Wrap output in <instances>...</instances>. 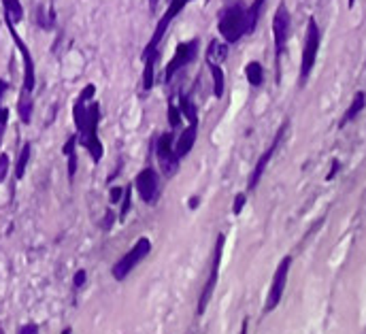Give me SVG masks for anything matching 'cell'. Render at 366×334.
Listing matches in <instances>:
<instances>
[{
  "label": "cell",
  "instance_id": "6da1fadb",
  "mask_svg": "<svg viewBox=\"0 0 366 334\" xmlns=\"http://www.w3.org/2000/svg\"><path fill=\"white\" fill-rule=\"evenodd\" d=\"M96 86L88 84L81 94L77 96L73 107V121L77 126V143L88 149L94 164L102 160L104 147L98 139V124H100V105L94 100Z\"/></svg>",
  "mask_w": 366,
  "mask_h": 334
},
{
  "label": "cell",
  "instance_id": "7a4b0ae2",
  "mask_svg": "<svg viewBox=\"0 0 366 334\" xmlns=\"http://www.w3.org/2000/svg\"><path fill=\"white\" fill-rule=\"evenodd\" d=\"M190 3H192V0H171L168 9L162 13V19L158 21V26H155V30H153L149 43L145 45V51H143V56H141V60H143V64H145V66H143V90H145V92H149V90L153 88L155 62H158V56H160L158 47H160V43H162L166 30H168V26L175 21V17H177L183 9H186Z\"/></svg>",
  "mask_w": 366,
  "mask_h": 334
},
{
  "label": "cell",
  "instance_id": "3957f363",
  "mask_svg": "<svg viewBox=\"0 0 366 334\" xmlns=\"http://www.w3.org/2000/svg\"><path fill=\"white\" fill-rule=\"evenodd\" d=\"M218 30L222 35V39L226 41V45H234L239 43L245 35H247V23H245V7L241 3L228 7L218 23Z\"/></svg>",
  "mask_w": 366,
  "mask_h": 334
},
{
  "label": "cell",
  "instance_id": "277c9868",
  "mask_svg": "<svg viewBox=\"0 0 366 334\" xmlns=\"http://www.w3.org/2000/svg\"><path fill=\"white\" fill-rule=\"evenodd\" d=\"M292 30V15L287 11L285 3H279L275 15H273V41H275V64H277V81H281V56L285 51V45L290 41Z\"/></svg>",
  "mask_w": 366,
  "mask_h": 334
},
{
  "label": "cell",
  "instance_id": "5b68a950",
  "mask_svg": "<svg viewBox=\"0 0 366 334\" xmlns=\"http://www.w3.org/2000/svg\"><path fill=\"white\" fill-rule=\"evenodd\" d=\"M149 253H151V241H149L147 237H141L133 247H130V251L124 253L122 258L113 264V268H111L113 279H115V281L128 279V275L133 273V271L147 258Z\"/></svg>",
  "mask_w": 366,
  "mask_h": 334
},
{
  "label": "cell",
  "instance_id": "8992f818",
  "mask_svg": "<svg viewBox=\"0 0 366 334\" xmlns=\"http://www.w3.org/2000/svg\"><path fill=\"white\" fill-rule=\"evenodd\" d=\"M224 245H226V235H218V241H215V247H213V262H211V273H209V279L206 284L200 292V298H198V309H196V315H204L209 302L213 298V292H215V286H218V279H220V266H222V255H224Z\"/></svg>",
  "mask_w": 366,
  "mask_h": 334
},
{
  "label": "cell",
  "instance_id": "52a82bcc",
  "mask_svg": "<svg viewBox=\"0 0 366 334\" xmlns=\"http://www.w3.org/2000/svg\"><path fill=\"white\" fill-rule=\"evenodd\" d=\"M320 39H322V32H320V26L316 19H309L307 23V39H305V49H302V64H300V81L305 84L309 79V75L316 66V60H318V51H320Z\"/></svg>",
  "mask_w": 366,
  "mask_h": 334
},
{
  "label": "cell",
  "instance_id": "ba28073f",
  "mask_svg": "<svg viewBox=\"0 0 366 334\" xmlns=\"http://www.w3.org/2000/svg\"><path fill=\"white\" fill-rule=\"evenodd\" d=\"M290 268H292V255H285V258L277 264V271L273 275V281H271V290H269V296H267V304H264V315L273 313L277 306L281 304V298H283V292H285V286H287V275H290Z\"/></svg>",
  "mask_w": 366,
  "mask_h": 334
},
{
  "label": "cell",
  "instance_id": "9c48e42d",
  "mask_svg": "<svg viewBox=\"0 0 366 334\" xmlns=\"http://www.w3.org/2000/svg\"><path fill=\"white\" fill-rule=\"evenodd\" d=\"M173 141H175L173 132H162L158 137V143H155V158H158L160 173L166 179H173L181 168V160L175 156V151H173Z\"/></svg>",
  "mask_w": 366,
  "mask_h": 334
},
{
  "label": "cell",
  "instance_id": "30bf717a",
  "mask_svg": "<svg viewBox=\"0 0 366 334\" xmlns=\"http://www.w3.org/2000/svg\"><path fill=\"white\" fill-rule=\"evenodd\" d=\"M133 188L137 190V194L141 196L143 202H147L149 207H153V204L158 202L160 194H162V186H160V175H158V170L151 168V166L143 168V170L135 177Z\"/></svg>",
  "mask_w": 366,
  "mask_h": 334
},
{
  "label": "cell",
  "instance_id": "8fae6325",
  "mask_svg": "<svg viewBox=\"0 0 366 334\" xmlns=\"http://www.w3.org/2000/svg\"><path fill=\"white\" fill-rule=\"evenodd\" d=\"M198 47H200L198 37L192 39V41H186V43H179V45H177L175 56H173V60L166 64V70H164V84H171L173 77H175L181 68H186L188 64H192V62L198 58Z\"/></svg>",
  "mask_w": 366,
  "mask_h": 334
},
{
  "label": "cell",
  "instance_id": "7c38bea8",
  "mask_svg": "<svg viewBox=\"0 0 366 334\" xmlns=\"http://www.w3.org/2000/svg\"><path fill=\"white\" fill-rule=\"evenodd\" d=\"M7 28H9V35H11V39H13L15 47L19 49L21 60H23V86H21V90H23V92H30V94H32L35 86H37V70H35V60H32V54H30L28 45L23 43V39L17 35L15 26L7 23Z\"/></svg>",
  "mask_w": 366,
  "mask_h": 334
},
{
  "label": "cell",
  "instance_id": "4fadbf2b",
  "mask_svg": "<svg viewBox=\"0 0 366 334\" xmlns=\"http://www.w3.org/2000/svg\"><path fill=\"white\" fill-rule=\"evenodd\" d=\"M285 130H287V121L279 128V132H277V137H275V141L271 143V147L260 156V160L256 162V166H253V170H251V177H249V184H247V192H253L256 188H258V184H260V179L264 177V173H267V166H269V162L273 160V156H275V151L279 149V145H281V141H283V135H285Z\"/></svg>",
  "mask_w": 366,
  "mask_h": 334
},
{
  "label": "cell",
  "instance_id": "5bb4252c",
  "mask_svg": "<svg viewBox=\"0 0 366 334\" xmlns=\"http://www.w3.org/2000/svg\"><path fill=\"white\" fill-rule=\"evenodd\" d=\"M196 137H198V124H190L186 130L177 137V141H173V151H175V156L179 160L186 158L188 153L192 151V147L196 143Z\"/></svg>",
  "mask_w": 366,
  "mask_h": 334
},
{
  "label": "cell",
  "instance_id": "9a60e30c",
  "mask_svg": "<svg viewBox=\"0 0 366 334\" xmlns=\"http://www.w3.org/2000/svg\"><path fill=\"white\" fill-rule=\"evenodd\" d=\"M32 111H35V100H32V94L30 92H19V100H17V113H19V119L21 124L28 126L32 121Z\"/></svg>",
  "mask_w": 366,
  "mask_h": 334
},
{
  "label": "cell",
  "instance_id": "2e32d148",
  "mask_svg": "<svg viewBox=\"0 0 366 334\" xmlns=\"http://www.w3.org/2000/svg\"><path fill=\"white\" fill-rule=\"evenodd\" d=\"M206 64H222L228 58V45L222 41H211L206 47Z\"/></svg>",
  "mask_w": 366,
  "mask_h": 334
},
{
  "label": "cell",
  "instance_id": "e0dca14e",
  "mask_svg": "<svg viewBox=\"0 0 366 334\" xmlns=\"http://www.w3.org/2000/svg\"><path fill=\"white\" fill-rule=\"evenodd\" d=\"M267 5V0H253V3L245 9V23H247V35L256 32V26L260 21V15H262V9Z\"/></svg>",
  "mask_w": 366,
  "mask_h": 334
},
{
  "label": "cell",
  "instance_id": "ac0fdd59",
  "mask_svg": "<svg viewBox=\"0 0 366 334\" xmlns=\"http://www.w3.org/2000/svg\"><path fill=\"white\" fill-rule=\"evenodd\" d=\"M3 13H5V23L17 26L23 19V7L19 0H3Z\"/></svg>",
  "mask_w": 366,
  "mask_h": 334
},
{
  "label": "cell",
  "instance_id": "d6986e66",
  "mask_svg": "<svg viewBox=\"0 0 366 334\" xmlns=\"http://www.w3.org/2000/svg\"><path fill=\"white\" fill-rule=\"evenodd\" d=\"M62 151H64V156L68 158V181L73 184L75 181V175H77V135H73L66 143H64V147H62Z\"/></svg>",
  "mask_w": 366,
  "mask_h": 334
},
{
  "label": "cell",
  "instance_id": "ffe728a7",
  "mask_svg": "<svg viewBox=\"0 0 366 334\" xmlns=\"http://www.w3.org/2000/svg\"><path fill=\"white\" fill-rule=\"evenodd\" d=\"M362 111H364V92H358V94L354 96V100H351L349 109L343 113L341 121H338V128H345V126H347L349 121H354Z\"/></svg>",
  "mask_w": 366,
  "mask_h": 334
},
{
  "label": "cell",
  "instance_id": "44dd1931",
  "mask_svg": "<svg viewBox=\"0 0 366 334\" xmlns=\"http://www.w3.org/2000/svg\"><path fill=\"white\" fill-rule=\"evenodd\" d=\"M30 153H32V145L23 143L19 156H17V164H15V179L17 181H21L23 175H26V168H28V162H30Z\"/></svg>",
  "mask_w": 366,
  "mask_h": 334
},
{
  "label": "cell",
  "instance_id": "7402d4cb",
  "mask_svg": "<svg viewBox=\"0 0 366 334\" xmlns=\"http://www.w3.org/2000/svg\"><path fill=\"white\" fill-rule=\"evenodd\" d=\"M245 77H247V81L253 86V88H260L262 86V81H264V66L260 64V62H249L247 66H245Z\"/></svg>",
  "mask_w": 366,
  "mask_h": 334
},
{
  "label": "cell",
  "instance_id": "603a6c76",
  "mask_svg": "<svg viewBox=\"0 0 366 334\" xmlns=\"http://www.w3.org/2000/svg\"><path fill=\"white\" fill-rule=\"evenodd\" d=\"M209 66V72L213 77V96L215 98H222L224 96V88H226V77H224V70L222 66L218 64H206Z\"/></svg>",
  "mask_w": 366,
  "mask_h": 334
},
{
  "label": "cell",
  "instance_id": "cb8c5ba5",
  "mask_svg": "<svg viewBox=\"0 0 366 334\" xmlns=\"http://www.w3.org/2000/svg\"><path fill=\"white\" fill-rule=\"evenodd\" d=\"M179 111L183 117H188L190 124H198V109L194 105V100L190 96H181L179 98Z\"/></svg>",
  "mask_w": 366,
  "mask_h": 334
},
{
  "label": "cell",
  "instance_id": "d4e9b609",
  "mask_svg": "<svg viewBox=\"0 0 366 334\" xmlns=\"http://www.w3.org/2000/svg\"><path fill=\"white\" fill-rule=\"evenodd\" d=\"M133 184H128L126 188H124V194H122V200H119V215H117V219L119 222H126V217H128V211H130V207H133Z\"/></svg>",
  "mask_w": 366,
  "mask_h": 334
},
{
  "label": "cell",
  "instance_id": "484cf974",
  "mask_svg": "<svg viewBox=\"0 0 366 334\" xmlns=\"http://www.w3.org/2000/svg\"><path fill=\"white\" fill-rule=\"evenodd\" d=\"M9 90V84L5 79H0V126H5L9 124V109L3 105V98H5V92Z\"/></svg>",
  "mask_w": 366,
  "mask_h": 334
},
{
  "label": "cell",
  "instance_id": "4316f807",
  "mask_svg": "<svg viewBox=\"0 0 366 334\" xmlns=\"http://www.w3.org/2000/svg\"><path fill=\"white\" fill-rule=\"evenodd\" d=\"M168 124H171V130H177L181 124V111L173 100L168 102Z\"/></svg>",
  "mask_w": 366,
  "mask_h": 334
},
{
  "label": "cell",
  "instance_id": "83f0119b",
  "mask_svg": "<svg viewBox=\"0 0 366 334\" xmlns=\"http://www.w3.org/2000/svg\"><path fill=\"white\" fill-rule=\"evenodd\" d=\"M86 281H88V271H86V268H79V271L75 273V277H73V288H75V292L84 290V288H86Z\"/></svg>",
  "mask_w": 366,
  "mask_h": 334
},
{
  "label": "cell",
  "instance_id": "f1b7e54d",
  "mask_svg": "<svg viewBox=\"0 0 366 334\" xmlns=\"http://www.w3.org/2000/svg\"><path fill=\"white\" fill-rule=\"evenodd\" d=\"M247 204V194L245 192H239L234 196V202H232V215H241L243 207Z\"/></svg>",
  "mask_w": 366,
  "mask_h": 334
},
{
  "label": "cell",
  "instance_id": "f546056e",
  "mask_svg": "<svg viewBox=\"0 0 366 334\" xmlns=\"http://www.w3.org/2000/svg\"><path fill=\"white\" fill-rule=\"evenodd\" d=\"M9 164H11V160L7 153H0V184H3L9 175Z\"/></svg>",
  "mask_w": 366,
  "mask_h": 334
},
{
  "label": "cell",
  "instance_id": "4dcf8cb0",
  "mask_svg": "<svg viewBox=\"0 0 366 334\" xmlns=\"http://www.w3.org/2000/svg\"><path fill=\"white\" fill-rule=\"evenodd\" d=\"M115 213L111 211V209H107V211H104V219H102V224H100V228L104 230V233H109V230L113 228V224H115Z\"/></svg>",
  "mask_w": 366,
  "mask_h": 334
},
{
  "label": "cell",
  "instance_id": "1f68e13d",
  "mask_svg": "<svg viewBox=\"0 0 366 334\" xmlns=\"http://www.w3.org/2000/svg\"><path fill=\"white\" fill-rule=\"evenodd\" d=\"M17 334H41V330H39V326L37 324H23L19 330H17Z\"/></svg>",
  "mask_w": 366,
  "mask_h": 334
},
{
  "label": "cell",
  "instance_id": "d6a6232c",
  "mask_svg": "<svg viewBox=\"0 0 366 334\" xmlns=\"http://www.w3.org/2000/svg\"><path fill=\"white\" fill-rule=\"evenodd\" d=\"M338 168H341V162H338V160H334V162H332V166H330V173L326 175V181H332V179H334V175L338 173Z\"/></svg>",
  "mask_w": 366,
  "mask_h": 334
},
{
  "label": "cell",
  "instance_id": "836d02e7",
  "mask_svg": "<svg viewBox=\"0 0 366 334\" xmlns=\"http://www.w3.org/2000/svg\"><path fill=\"white\" fill-rule=\"evenodd\" d=\"M122 194H124V188H113L111 190V204H117L122 200Z\"/></svg>",
  "mask_w": 366,
  "mask_h": 334
},
{
  "label": "cell",
  "instance_id": "e575fe53",
  "mask_svg": "<svg viewBox=\"0 0 366 334\" xmlns=\"http://www.w3.org/2000/svg\"><path fill=\"white\" fill-rule=\"evenodd\" d=\"M147 3H149V11H151V13L158 11V3H160V0H147Z\"/></svg>",
  "mask_w": 366,
  "mask_h": 334
},
{
  "label": "cell",
  "instance_id": "d590c367",
  "mask_svg": "<svg viewBox=\"0 0 366 334\" xmlns=\"http://www.w3.org/2000/svg\"><path fill=\"white\" fill-rule=\"evenodd\" d=\"M247 332H249V320L245 317V320H243V326H241V332H239V334H247Z\"/></svg>",
  "mask_w": 366,
  "mask_h": 334
},
{
  "label": "cell",
  "instance_id": "8d00e7d4",
  "mask_svg": "<svg viewBox=\"0 0 366 334\" xmlns=\"http://www.w3.org/2000/svg\"><path fill=\"white\" fill-rule=\"evenodd\" d=\"M198 207V198H192L190 200V209H196Z\"/></svg>",
  "mask_w": 366,
  "mask_h": 334
},
{
  "label": "cell",
  "instance_id": "74e56055",
  "mask_svg": "<svg viewBox=\"0 0 366 334\" xmlns=\"http://www.w3.org/2000/svg\"><path fill=\"white\" fill-rule=\"evenodd\" d=\"M3 139H5V126H0V145H3Z\"/></svg>",
  "mask_w": 366,
  "mask_h": 334
},
{
  "label": "cell",
  "instance_id": "f35d334b",
  "mask_svg": "<svg viewBox=\"0 0 366 334\" xmlns=\"http://www.w3.org/2000/svg\"><path fill=\"white\" fill-rule=\"evenodd\" d=\"M62 334H73V328H64V330H62Z\"/></svg>",
  "mask_w": 366,
  "mask_h": 334
},
{
  "label": "cell",
  "instance_id": "ab89813d",
  "mask_svg": "<svg viewBox=\"0 0 366 334\" xmlns=\"http://www.w3.org/2000/svg\"><path fill=\"white\" fill-rule=\"evenodd\" d=\"M354 5H356V0H347V7H349V9H351Z\"/></svg>",
  "mask_w": 366,
  "mask_h": 334
},
{
  "label": "cell",
  "instance_id": "60d3db41",
  "mask_svg": "<svg viewBox=\"0 0 366 334\" xmlns=\"http://www.w3.org/2000/svg\"><path fill=\"white\" fill-rule=\"evenodd\" d=\"M0 334H5V332H3V330H0Z\"/></svg>",
  "mask_w": 366,
  "mask_h": 334
}]
</instances>
